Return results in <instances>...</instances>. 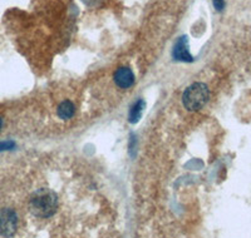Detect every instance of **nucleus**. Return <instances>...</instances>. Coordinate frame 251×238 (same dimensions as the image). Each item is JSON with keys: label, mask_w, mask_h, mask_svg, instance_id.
Segmentation results:
<instances>
[{"label": "nucleus", "mask_w": 251, "mask_h": 238, "mask_svg": "<svg viewBox=\"0 0 251 238\" xmlns=\"http://www.w3.org/2000/svg\"><path fill=\"white\" fill-rule=\"evenodd\" d=\"M14 147V143L13 142H4L0 143V150H5V149H10V148Z\"/></svg>", "instance_id": "nucleus-9"}, {"label": "nucleus", "mask_w": 251, "mask_h": 238, "mask_svg": "<svg viewBox=\"0 0 251 238\" xmlns=\"http://www.w3.org/2000/svg\"><path fill=\"white\" fill-rule=\"evenodd\" d=\"M212 4L217 12H223L225 9V0H212Z\"/></svg>", "instance_id": "nucleus-8"}, {"label": "nucleus", "mask_w": 251, "mask_h": 238, "mask_svg": "<svg viewBox=\"0 0 251 238\" xmlns=\"http://www.w3.org/2000/svg\"><path fill=\"white\" fill-rule=\"evenodd\" d=\"M143 109H145V102L142 99H138L131 107V111H129V122L137 123L141 119V117H142Z\"/></svg>", "instance_id": "nucleus-7"}, {"label": "nucleus", "mask_w": 251, "mask_h": 238, "mask_svg": "<svg viewBox=\"0 0 251 238\" xmlns=\"http://www.w3.org/2000/svg\"><path fill=\"white\" fill-rule=\"evenodd\" d=\"M208 96L210 92L207 85L203 83H194L183 93L182 102L187 111L197 112L207 103Z\"/></svg>", "instance_id": "nucleus-2"}, {"label": "nucleus", "mask_w": 251, "mask_h": 238, "mask_svg": "<svg viewBox=\"0 0 251 238\" xmlns=\"http://www.w3.org/2000/svg\"><path fill=\"white\" fill-rule=\"evenodd\" d=\"M29 206L33 214L40 218H47L57 212L58 197L53 190L42 188L31 194Z\"/></svg>", "instance_id": "nucleus-1"}, {"label": "nucleus", "mask_w": 251, "mask_h": 238, "mask_svg": "<svg viewBox=\"0 0 251 238\" xmlns=\"http://www.w3.org/2000/svg\"><path fill=\"white\" fill-rule=\"evenodd\" d=\"M114 83L122 89L131 88L134 83V74L127 67H122L118 68L114 73Z\"/></svg>", "instance_id": "nucleus-5"}, {"label": "nucleus", "mask_w": 251, "mask_h": 238, "mask_svg": "<svg viewBox=\"0 0 251 238\" xmlns=\"http://www.w3.org/2000/svg\"><path fill=\"white\" fill-rule=\"evenodd\" d=\"M18 230V215L10 208H4L0 212V235L10 238Z\"/></svg>", "instance_id": "nucleus-3"}, {"label": "nucleus", "mask_w": 251, "mask_h": 238, "mask_svg": "<svg viewBox=\"0 0 251 238\" xmlns=\"http://www.w3.org/2000/svg\"><path fill=\"white\" fill-rule=\"evenodd\" d=\"M1 127H3V119L0 118V128H1Z\"/></svg>", "instance_id": "nucleus-10"}, {"label": "nucleus", "mask_w": 251, "mask_h": 238, "mask_svg": "<svg viewBox=\"0 0 251 238\" xmlns=\"http://www.w3.org/2000/svg\"><path fill=\"white\" fill-rule=\"evenodd\" d=\"M58 117L60 119H71L72 117L75 116V104L69 100H64L59 104L58 107Z\"/></svg>", "instance_id": "nucleus-6"}, {"label": "nucleus", "mask_w": 251, "mask_h": 238, "mask_svg": "<svg viewBox=\"0 0 251 238\" xmlns=\"http://www.w3.org/2000/svg\"><path fill=\"white\" fill-rule=\"evenodd\" d=\"M172 57L178 62H188L191 63L194 60L192 55L190 54V49H188V38L186 35L178 38L172 50Z\"/></svg>", "instance_id": "nucleus-4"}]
</instances>
